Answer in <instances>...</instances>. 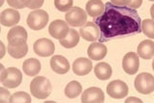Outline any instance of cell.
<instances>
[{
  "label": "cell",
  "mask_w": 154,
  "mask_h": 103,
  "mask_svg": "<svg viewBox=\"0 0 154 103\" xmlns=\"http://www.w3.org/2000/svg\"><path fill=\"white\" fill-rule=\"evenodd\" d=\"M94 23L99 28L101 42L142 31V21L136 10L117 6L112 2L105 4L104 13L96 17Z\"/></svg>",
  "instance_id": "obj_1"
},
{
  "label": "cell",
  "mask_w": 154,
  "mask_h": 103,
  "mask_svg": "<svg viewBox=\"0 0 154 103\" xmlns=\"http://www.w3.org/2000/svg\"><path fill=\"white\" fill-rule=\"evenodd\" d=\"M52 86L50 81L45 76H37L31 81V95L38 99H45L51 94Z\"/></svg>",
  "instance_id": "obj_2"
},
{
  "label": "cell",
  "mask_w": 154,
  "mask_h": 103,
  "mask_svg": "<svg viewBox=\"0 0 154 103\" xmlns=\"http://www.w3.org/2000/svg\"><path fill=\"white\" fill-rule=\"evenodd\" d=\"M0 81L4 87L8 89H14L22 82V73L17 67H8L1 70Z\"/></svg>",
  "instance_id": "obj_3"
},
{
  "label": "cell",
  "mask_w": 154,
  "mask_h": 103,
  "mask_svg": "<svg viewBox=\"0 0 154 103\" xmlns=\"http://www.w3.org/2000/svg\"><path fill=\"white\" fill-rule=\"evenodd\" d=\"M134 86L136 91L142 95H149L154 92V76L150 73H140L135 78Z\"/></svg>",
  "instance_id": "obj_4"
},
{
  "label": "cell",
  "mask_w": 154,
  "mask_h": 103,
  "mask_svg": "<svg viewBox=\"0 0 154 103\" xmlns=\"http://www.w3.org/2000/svg\"><path fill=\"white\" fill-rule=\"evenodd\" d=\"M49 20L48 14L43 10H35L28 14L27 24L32 30H42Z\"/></svg>",
  "instance_id": "obj_5"
},
{
  "label": "cell",
  "mask_w": 154,
  "mask_h": 103,
  "mask_svg": "<svg viewBox=\"0 0 154 103\" xmlns=\"http://www.w3.org/2000/svg\"><path fill=\"white\" fill-rule=\"evenodd\" d=\"M88 14L79 7H72L66 14V20L72 27H81L87 22Z\"/></svg>",
  "instance_id": "obj_6"
},
{
  "label": "cell",
  "mask_w": 154,
  "mask_h": 103,
  "mask_svg": "<svg viewBox=\"0 0 154 103\" xmlns=\"http://www.w3.org/2000/svg\"><path fill=\"white\" fill-rule=\"evenodd\" d=\"M107 94L115 99H122L128 94V86L122 80H115L110 82L107 86Z\"/></svg>",
  "instance_id": "obj_7"
},
{
  "label": "cell",
  "mask_w": 154,
  "mask_h": 103,
  "mask_svg": "<svg viewBox=\"0 0 154 103\" xmlns=\"http://www.w3.org/2000/svg\"><path fill=\"white\" fill-rule=\"evenodd\" d=\"M48 32H49L50 36L52 38H54L56 40H59V41L63 40V39H65L67 36V34L69 32V23L64 20L57 19V20L52 21L49 24Z\"/></svg>",
  "instance_id": "obj_8"
},
{
  "label": "cell",
  "mask_w": 154,
  "mask_h": 103,
  "mask_svg": "<svg viewBox=\"0 0 154 103\" xmlns=\"http://www.w3.org/2000/svg\"><path fill=\"white\" fill-rule=\"evenodd\" d=\"M33 48L37 55L41 57H48V56H51L52 54L54 53L55 45L52 41L45 38H42L35 42Z\"/></svg>",
  "instance_id": "obj_9"
},
{
  "label": "cell",
  "mask_w": 154,
  "mask_h": 103,
  "mask_svg": "<svg viewBox=\"0 0 154 103\" xmlns=\"http://www.w3.org/2000/svg\"><path fill=\"white\" fill-rule=\"evenodd\" d=\"M140 67L139 55L135 52H128L122 59V68L127 74L133 75L137 73Z\"/></svg>",
  "instance_id": "obj_10"
},
{
  "label": "cell",
  "mask_w": 154,
  "mask_h": 103,
  "mask_svg": "<svg viewBox=\"0 0 154 103\" xmlns=\"http://www.w3.org/2000/svg\"><path fill=\"white\" fill-rule=\"evenodd\" d=\"M80 36L87 42H94L98 40L100 37V31L98 26L94 22H86L83 26L80 27Z\"/></svg>",
  "instance_id": "obj_11"
},
{
  "label": "cell",
  "mask_w": 154,
  "mask_h": 103,
  "mask_svg": "<svg viewBox=\"0 0 154 103\" xmlns=\"http://www.w3.org/2000/svg\"><path fill=\"white\" fill-rule=\"evenodd\" d=\"M27 32L22 26H14L11 30L9 31L7 35V40L9 45H17L25 43L27 41Z\"/></svg>",
  "instance_id": "obj_12"
},
{
  "label": "cell",
  "mask_w": 154,
  "mask_h": 103,
  "mask_svg": "<svg viewBox=\"0 0 154 103\" xmlns=\"http://www.w3.org/2000/svg\"><path fill=\"white\" fill-rule=\"evenodd\" d=\"M104 99L103 91L97 87H91L87 89L81 96V102L83 103H102Z\"/></svg>",
  "instance_id": "obj_13"
},
{
  "label": "cell",
  "mask_w": 154,
  "mask_h": 103,
  "mask_svg": "<svg viewBox=\"0 0 154 103\" xmlns=\"http://www.w3.org/2000/svg\"><path fill=\"white\" fill-rule=\"evenodd\" d=\"M93 70V63L90 59L78 58L72 64V70L78 76H84L89 74Z\"/></svg>",
  "instance_id": "obj_14"
},
{
  "label": "cell",
  "mask_w": 154,
  "mask_h": 103,
  "mask_svg": "<svg viewBox=\"0 0 154 103\" xmlns=\"http://www.w3.org/2000/svg\"><path fill=\"white\" fill-rule=\"evenodd\" d=\"M20 19V14L14 9H6L0 14V22L5 27L16 26Z\"/></svg>",
  "instance_id": "obj_15"
},
{
  "label": "cell",
  "mask_w": 154,
  "mask_h": 103,
  "mask_svg": "<svg viewBox=\"0 0 154 103\" xmlns=\"http://www.w3.org/2000/svg\"><path fill=\"white\" fill-rule=\"evenodd\" d=\"M50 67L52 70L58 74H66L69 70V62L64 56L56 55L53 56L50 60Z\"/></svg>",
  "instance_id": "obj_16"
},
{
  "label": "cell",
  "mask_w": 154,
  "mask_h": 103,
  "mask_svg": "<svg viewBox=\"0 0 154 103\" xmlns=\"http://www.w3.org/2000/svg\"><path fill=\"white\" fill-rule=\"evenodd\" d=\"M107 55V47L101 42H91L88 47V56L91 60L100 61Z\"/></svg>",
  "instance_id": "obj_17"
},
{
  "label": "cell",
  "mask_w": 154,
  "mask_h": 103,
  "mask_svg": "<svg viewBox=\"0 0 154 103\" xmlns=\"http://www.w3.org/2000/svg\"><path fill=\"white\" fill-rule=\"evenodd\" d=\"M137 54L144 60H149L154 57V42L150 40L143 41L137 47Z\"/></svg>",
  "instance_id": "obj_18"
},
{
  "label": "cell",
  "mask_w": 154,
  "mask_h": 103,
  "mask_svg": "<svg viewBox=\"0 0 154 103\" xmlns=\"http://www.w3.org/2000/svg\"><path fill=\"white\" fill-rule=\"evenodd\" d=\"M105 5L101 0H89L86 5V12L91 17H97L104 13Z\"/></svg>",
  "instance_id": "obj_19"
},
{
  "label": "cell",
  "mask_w": 154,
  "mask_h": 103,
  "mask_svg": "<svg viewBox=\"0 0 154 103\" xmlns=\"http://www.w3.org/2000/svg\"><path fill=\"white\" fill-rule=\"evenodd\" d=\"M41 62L35 58H30L22 64L23 72L28 76H36L41 71Z\"/></svg>",
  "instance_id": "obj_20"
},
{
  "label": "cell",
  "mask_w": 154,
  "mask_h": 103,
  "mask_svg": "<svg viewBox=\"0 0 154 103\" xmlns=\"http://www.w3.org/2000/svg\"><path fill=\"white\" fill-rule=\"evenodd\" d=\"M94 74L99 80H108L112 75V67L108 63L100 62L94 67Z\"/></svg>",
  "instance_id": "obj_21"
},
{
  "label": "cell",
  "mask_w": 154,
  "mask_h": 103,
  "mask_svg": "<svg viewBox=\"0 0 154 103\" xmlns=\"http://www.w3.org/2000/svg\"><path fill=\"white\" fill-rule=\"evenodd\" d=\"M80 41V34L77 32L74 29H69V32L67 34V36L60 40V43L62 46H64L65 48H73L79 43Z\"/></svg>",
  "instance_id": "obj_22"
},
{
  "label": "cell",
  "mask_w": 154,
  "mask_h": 103,
  "mask_svg": "<svg viewBox=\"0 0 154 103\" xmlns=\"http://www.w3.org/2000/svg\"><path fill=\"white\" fill-rule=\"evenodd\" d=\"M7 50L9 55L14 58V59H20L23 58L24 56H26V54L28 52V45L27 43H22V45H8Z\"/></svg>",
  "instance_id": "obj_23"
},
{
  "label": "cell",
  "mask_w": 154,
  "mask_h": 103,
  "mask_svg": "<svg viewBox=\"0 0 154 103\" xmlns=\"http://www.w3.org/2000/svg\"><path fill=\"white\" fill-rule=\"evenodd\" d=\"M82 92V86L78 81H71L65 88V95L69 98H76Z\"/></svg>",
  "instance_id": "obj_24"
},
{
  "label": "cell",
  "mask_w": 154,
  "mask_h": 103,
  "mask_svg": "<svg viewBox=\"0 0 154 103\" xmlns=\"http://www.w3.org/2000/svg\"><path fill=\"white\" fill-rule=\"evenodd\" d=\"M142 32L149 39H154V20L144 19L142 21Z\"/></svg>",
  "instance_id": "obj_25"
},
{
  "label": "cell",
  "mask_w": 154,
  "mask_h": 103,
  "mask_svg": "<svg viewBox=\"0 0 154 103\" xmlns=\"http://www.w3.org/2000/svg\"><path fill=\"white\" fill-rule=\"evenodd\" d=\"M11 103H31V96L25 92H17L11 96Z\"/></svg>",
  "instance_id": "obj_26"
},
{
  "label": "cell",
  "mask_w": 154,
  "mask_h": 103,
  "mask_svg": "<svg viewBox=\"0 0 154 103\" xmlns=\"http://www.w3.org/2000/svg\"><path fill=\"white\" fill-rule=\"evenodd\" d=\"M55 7L60 12H69L72 8L73 0H54Z\"/></svg>",
  "instance_id": "obj_27"
},
{
  "label": "cell",
  "mask_w": 154,
  "mask_h": 103,
  "mask_svg": "<svg viewBox=\"0 0 154 103\" xmlns=\"http://www.w3.org/2000/svg\"><path fill=\"white\" fill-rule=\"evenodd\" d=\"M24 8L28 9H40L42 5L45 0H21Z\"/></svg>",
  "instance_id": "obj_28"
},
{
  "label": "cell",
  "mask_w": 154,
  "mask_h": 103,
  "mask_svg": "<svg viewBox=\"0 0 154 103\" xmlns=\"http://www.w3.org/2000/svg\"><path fill=\"white\" fill-rule=\"evenodd\" d=\"M11 94L10 92L5 89L4 87L0 88V102L5 103V102H10V99H11Z\"/></svg>",
  "instance_id": "obj_29"
},
{
  "label": "cell",
  "mask_w": 154,
  "mask_h": 103,
  "mask_svg": "<svg viewBox=\"0 0 154 103\" xmlns=\"http://www.w3.org/2000/svg\"><path fill=\"white\" fill-rule=\"evenodd\" d=\"M9 6H11L14 9H23L24 6L21 2V0H7Z\"/></svg>",
  "instance_id": "obj_30"
},
{
  "label": "cell",
  "mask_w": 154,
  "mask_h": 103,
  "mask_svg": "<svg viewBox=\"0 0 154 103\" xmlns=\"http://www.w3.org/2000/svg\"><path fill=\"white\" fill-rule=\"evenodd\" d=\"M132 0H111V2L113 4L117 5V6H122V7H126L129 6V4L131 3Z\"/></svg>",
  "instance_id": "obj_31"
},
{
  "label": "cell",
  "mask_w": 154,
  "mask_h": 103,
  "mask_svg": "<svg viewBox=\"0 0 154 103\" xmlns=\"http://www.w3.org/2000/svg\"><path fill=\"white\" fill-rule=\"evenodd\" d=\"M143 3V0H132L131 3L129 4V8H132V9H138L141 7V5Z\"/></svg>",
  "instance_id": "obj_32"
},
{
  "label": "cell",
  "mask_w": 154,
  "mask_h": 103,
  "mask_svg": "<svg viewBox=\"0 0 154 103\" xmlns=\"http://www.w3.org/2000/svg\"><path fill=\"white\" fill-rule=\"evenodd\" d=\"M125 103H131V102H137V103H142L143 101L140 99V98H137V97H128V98L124 101Z\"/></svg>",
  "instance_id": "obj_33"
},
{
  "label": "cell",
  "mask_w": 154,
  "mask_h": 103,
  "mask_svg": "<svg viewBox=\"0 0 154 103\" xmlns=\"http://www.w3.org/2000/svg\"><path fill=\"white\" fill-rule=\"evenodd\" d=\"M0 46H1V54H0V58L2 59L4 57V55H5V50H6V47H5L4 43L2 42H0Z\"/></svg>",
  "instance_id": "obj_34"
},
{
  "label": "cell",
  "mask_w": 154,
  "mask_h": 103,
  "mask_svg": "<svg viewBox=\"0 0 154 103\" xmlns=\"http://www.w3.org/2000/svg\"><path fill=\"white\" fill-rule=\"evenodd\" d=\"M150 16H151L152 19L154 20V4L152 5L151 8H150Z\"/></svg>",
  "instance_id": "obj_35"
},
{
  "label": "cell",
  "mask_w": 154,
  "mask_h": 103,
  "mask_svg": "<svg viewBox=\"0 0 154 103\" xmlns=\"http://www.w3.org/2000/svg\"><path fill=\"white\" fill-rule=\"evenodd\" d=\"M3 3H4V0H1V2H0V6H2Z\"/></svg>",
  "instance_id": "obj_36"
},
{
  "label": "cell",
  "mask_w": 154,
  "mask_h": 103,
  "mask_svg": "<svg viewBox=\"0 0 154 103\" xmlns=\"http://www.w3.org/2000/svg\"><path fill=\"white\" fill-rule=\"evenodd\" d=\"M152 70H154V60H153V62H152Z\"/></svg>",
  "instance_id": "obj_37"
},
{
  "label": "cell",
  "mask_w": 154,
  "mask_h": 103,
  "mask_svg": "<svg viewBox=\"0 0 154 103\" xmlns=\"http://www.w3.org/2000/svg\"><path fill=\"white\" fill-rule=\"evenodd\" d=\"M149 1H154V0H149Z\"/></svg>",
  "instance_id": "obj_38"
}]
</instances>
